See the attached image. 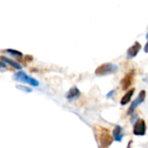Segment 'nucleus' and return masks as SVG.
<instances>
[{"instance_id": "2", "label": "nucleus", "mask_w": 148, "mask_h": 148, "mask_svg": "<svg viewBox=\"0 0 148 148\" xmlns=\"http://www.w3.org/2000/svg\"><path fill=\"white\" fill-rule=\"evenodd\" d=\"M119 70V67L111 62H107L100 65L99 67L96 68L95 69V75L99 76H103V75H108L111 74H114Z\"/></svg>"}, {"instance_id": "7", "label": "nucleus", "mask_w": 148, "mask_h": 148, "mask_svg": "<svg viewBox=\"0 0 148 148\" xmlns=\"http://www.w3.org/2000/svg\"><path fill=\"white\" fill-rule=\"evenodd\" d=\"M140 49H141V44H140L139 42H135L131 47L128 48V49H127V57H128L129 59L135 57V56L138 55V53L140 52Z\"/></svg>"}, {"instance_id": "14", "label": "nucleus", "mask_w": 148, "mask_h": 148, "mask_svg": "<svg viewBox=\"0 0 148 148\" xmlns=\"http://www.w3.org/2000/svg\"><path fill=\"white\" fill-rule=\"evenodd\" d=\"M114 92H115V90H112V91L108 92V93L107 94V97H108V98H110V97H112Z\"/></svg>"}, {"instance_id": "10", "label": "nucleus", "mask_w": 148, "mask_h": 148, "mask_svg": "<svg viewBox=\"0 0 148 148\" xmlns=\"http://www.w3.org/2000/svg\"><path fill=\"white\" fill-rule=\"evenodd\" d=\"M134 91H135V88H133L129 89V90L122 96V98H121V104L122 106L127 104V103L131 101V98H132L133 95L134 94Z\"/></svg>"}, {"instance_id": "16", "label": "nucleus", "mask_w": 148, "mask_h": 148, "mask_svg": "<svg viewBox=\"0 0 148 148\" xmlns=\"http://www.w3.org/2000/svg\"><path fill=\"white\" fill-rule=\"evenodd\" d=\"M133 144V140H129V142H128V145H127V148H130L131 147V145Z\"/></svg>"}, {"instance_id": "3", "label": "nucleus", "mask_w": 148, "mask_h": 148, "mask_svg": "<svg viewBox=\"0 0 148 148\" xmlns=\"http://www.w3.org/2000/svg\"><path fill=\"white\" fill-rule=\"evenodd\" d=\"M13 80L16 82H23V83H28V84H29L31 86H35V87H37L39 85V82L36 79L28 75L23 70H19L16 73H15L13 75Z\"/></svg>"}, {"instance_id": "12", "label": "nucleus", "mask_w": 148, "mask_h": 148, "mask_svg": "<svg viewBox=\"0 0 148 148\" xmlns=\"http://www.w3.org/2000/svg\"><path fill=\"white\" fill-rule=\"evenodd\" d=\"M6 52L13 55V56H23V53L18 51V50H16V49H8L5 50Z\"/></svg>"}, {"instance_id": "8", "label": "nucleus", "mask_w": 148, "mask_h": 148, "mask_svg": "<svg viewBox=\"0 0 148 148\" xmlns=\"http://www.w3.org/2000/svg\"><path fill=\"white\" fill-rule=\"evenodd\" d=\"M81 95V91L79 90V88L77 87H72L68 93L66 94V98L69 101H74L77 98H79Z\"/></svg>"}, {"instance_id": "15", "label": "nucleus", "mask_w": 148, "mask_h": 148, "mask_svg": "<svg viewBox=\"0 0 148 148\" xmlns=\"http://www.w3.org/2000/svg\"><path fill=\"white\" fill-rule=\"evenodd\" d=\"M144 51H145V52H147V53H148V40H147V43H146V45H145Z\"/></svg>"}, {"instance_id": "17", "label": "nucleus", "mask_w": 148, "mask_h": 148, "mask_svg": "<svg viewBox=\"0 0 148 148\" xmlns=\"http://www.w3.org/2000/svg\"><path fill=\"white\" fill-rule=\"evenodd\" d=\"M147 38V40H148V32H147V36H146Z\"/></svg>"}, {"instance_id": "5", "label": "nucleus", "mask_w": 148, "mask_h": 148, "mask_svg": "<svg viewBox=\"0 0 148 148\" xmlns=\"http://www.w3.org/2000/svg\"><path fill=\"white\" fill-rule=\"evenodd\" d=\"M146 95H147V93H146L145 90H141V91L140 92L138 97H137L134 101H132L130 107L128 108V109H127V114H133V113H134V111L135 110V108H136L140 104H141V103L145 101Z\"/></svg>"}, {"instance_id": "1", "label": "nucleus", "mask_w": 148, "mask_h": 148, "mask_svg": "<svg viewBox=\"0 0 148 148\" xmlns=\"http://www.w3.org/2000/svg\"><path fill=\"white\" fill-rule=\"evenodd\" d=\"M96 140L99 143V148H108L114 141V137L111 136L109 131L101 126L95 127Z\"/></svg>"}, {"instance_id": "9", "label": "nucleus", "mask_w": 148, "mask_h": 148, "mask_svg": "<svg viewBox=\"0 0 148 148\" xmlns=\"http://www.w3.org/2000/svg\"><path fill=\"white\" fill-rule=\"evenodd\" d=\"M123 136H124V133H123V130H122V127L119 125L115 126L114 130H113V137H114V140H116V141H119V142H121L122 139H123Z\"/></svg>"}, {"instance_id": "13", "label": "nucleus", "mask_w": 148, "mask_h": 148, "mask_svg": "<svg viewBox=\"0 0 148 148\" xmlns=\"http://www.w3.org/2000/svg\"><path fill=\"white\" fill-rule=\"evenodd\" d=\"M16 88H18L21 91H23L25 93H30L32 92V88H29L27 86H23V85H16Z\"/></svg>"}, {"instance_id": "6", "label": "nucleus", "mask_w": 148, "mask_h": 148, "mask_svg": "<svg viewBox=\"0 0 148 148\" xmlns=\"http://www.w3.org/2000/svg\"><path fill=\"white\" fill-rule=\"evenodd\" d=\"M134 75V70H131L122 78V80L121 81V85L123 90H127L132 85Z\"/></svg>"}, {"instance_id": "4", "label": "nucleus", "mask_w": 148, "mask_h": 148, "mask_svg": "<svg viewBox=\"0 0 148 148\" xmlns=\"http://www.w3.org/2000/svg\"><path fill=\"white\" fill-rule=\"evenodd\" d=\"M146 131H147L146 121L143 119H139L138 121H136L133 129L134 134L137 136H143L146 134Z\"/></svg>"}, {"instance_id": "11", "label": "nucleus", "mask_w": 148, "mask_h": 148, "mask_svg": "<svg viewBox=\"0 0 148 148\" xmlns=\"http://www.w3.org/2000/svg\"><path fill=\"white\" fill-rule=\"evenodd\" d=\"M1 61L5 62L6 64L10 65L11 67H13L16 69H22V65L21 64H19L18 62H15V61H13V60H11V59H10V58H8L6 56H1Z\"/></svg>"}]
</instances>
